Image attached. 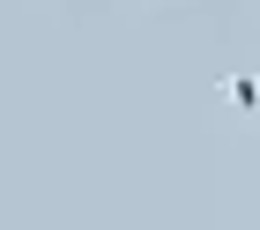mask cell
I'll use <instances>...</instances> for the list:
<instances>
[{"label":"cell","mask_w":260,"mask_h":230,"mask_svg":"<svg viewBox=\"0 0 260 230\" xmlns=\"http://www.w3.org/2000/svg\"><path fill=\"white\" fill-rule=\"evenodd\" d=\"M223 104L238 119H260V75H223Z\"/></svg>","instance_id":"cell-1"}]
</instances>
